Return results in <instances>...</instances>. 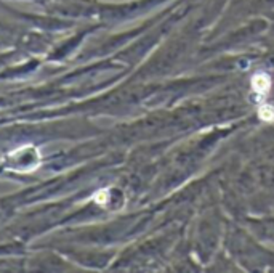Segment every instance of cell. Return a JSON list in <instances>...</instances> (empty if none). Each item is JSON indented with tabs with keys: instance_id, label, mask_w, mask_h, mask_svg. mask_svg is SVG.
<instances>
[{
	"instance_id": "1",
	"label": "cell",
	"mask_w": 274,
	"mask_h": 273,
	"mask_svg": "<svg viewBox=\"0 0 274 273\" xmlns=\"http://www.w3.org/2000/svg\"><path fill=\"white\" fill-rule=\"evenodd\" d=\"M253 93H255L257 103H265V98L268 97L270 88H271V77L268 72H257L253 74V77L250 80Z\"/></svg>"
},
{
	"instance_id": "2",
	"label": "cell",
	"mask_w": 274,
	"mask_h": 273,
	"mask_svg": "<svg viewBox=\"0 0 274 273\" xmlns=\"http://www.w3.org/2000/svg\"><path fill=\"white\" fill-rule=\"evenodd\" d=\"M258 118L265 122H274V106L270 103H260Z\"/></svg>"
},
{
	"instance_id": "3",
	"label": "cell",
	"mask_w": 274,
	"mask_h": 273,
	"mask_svg": "<svg viewBox=\"0 0 274 273\" xmlns=\"http://www.w3.org/2000/svg\"><path fill=\"white\" fill-rule=\"evenodd\" d=\"M93 200L97 201L100 206H105L109 201V190H100L93 195Z\"/></svg>"
}]
</instances>
